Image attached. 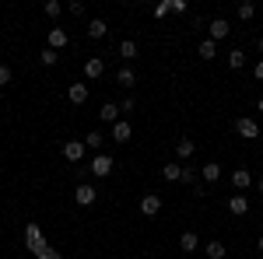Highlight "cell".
<instances>
[{
    "instance_id": "1",
    "label": "cell",
    "mask_w": 263,
    "mask_h": 259,
    "mask_svg": "<svg viewBox=\"0 0 263 259\" xmlns=\"http://www.w3.org/2000/svg\"><path fill=\"white\" fill-rule=\"evenodd\" d=\"M25 245L39 256L42 249H46V235H42V228L39 224H25Z\"/></svg>"
},
{
    "instance_id": "40",
    "label": "cell",
    "mask_w": 263,
    "mask_h": 259,
    "mask_svg": "<svg viewBox=\"0 0 263 259\" xmlns=\"http://www.w3.org/2000/svg\"><path fill=\"white\" fill-rule=\"evenodd\" d=\"M0 67H4V60H0Z\"/></svg>"
},
{
    "instance_id": "18",
    "label": "cell",
    "mask_w": 263,
    "mask_h": 259,
    "mask_svg": "<svg viewBox=\"0 0 263 259\" xmlns=\"http://www.w3.org/2000/svg\"><path fill=\"white\" fill-rule=\"evenodd\" d=\"M162 175H165V182H182L179 161H168V165H162Z\"/></svg>"
},
{
    "instance_id": "11",
    "label": "cell",
    "mask_w": 263,
    "mask_h": 259,
    "mask_svg": "<svg viewBox=\"0 0 263 259\" xmlns=\"http://www.w3.org/2000/svg\"><path fill=\"white\" fill-rule=\"evenodd\" d=\"M176 154H179V161H190L193 154H197V144L186 140V137H179V140H176Z\"/></svg>"
},
{
    "instance_id": "26",
    "label": "cell",
    "mask_w": 263,
    "mask_h": 259,
    "mask_svg": "<svg viewBox=\"0 0 263 259\" xmlns=\"http://www.w3.org/2000/svg\"><path fill=\"white\" fill-rule=\"evenodd\" d=\"M214 53H218V46H214L211 39H203V42H200V56H203L207 63H211V60H214Z\"/></svg>"
},
{
    "instance_id": "14",
    "label": "cell",
    "mask_w": 263,
    "mask_h": 259,
    "mask_svg": "<svg viewBox=\"0 0 263 259\" xmlns=\"http://www.w3.org/2000/svg\"><path fill=\"white\" fill-rule=\"evenodd\" d=\"M102 74H105V63L99 60V56H91V60L84 63V77H91V81H99Z\"/></svg>"
},
{
    "instance_id": "15",
    "label": "cell",
    "mask_w": 263,
    "mask_h": 259,
    "mask_svg": "<svg viewBox=\"0 0 263 259\" xmlns=\"http://www.w3.org/2000/svg\"><path fill=\"white\" fill-rule=\"evenodd\" d=\"M130 133H134V130H130V123H126V119L112 123V140H116V144H126V140H130Z\"/></svg>"
},
{
    "instance_id": "33",
    "label": "cell",
    "mask_w": 263,
    "mask_h": 259,
    "mask_svg": "<svg viewBox=\"0 0 263 259\" xmlns=\"http://www.w3.org/2000/svg\"><path fill=\"white\" fill-rule=\"evenodd\" d=\"M0 84H11V67H7V63L0 67Z\"/></svg>"
},
{
    "instance_id": "19",
    "label": "cell",
    "mask_w": 263,
    "mask_h": 259,
    "mask_svg": "<svg viewBox=\"0 0 263 259\" xmlns=\"http://www.w3.org/2000/svg\"><path fill=\"white\" fill-rule=\"evenodd\" d=\"M99 116L105 123H120V105H116V102H105V105L99 109Z\"/></svg>"
},
{
    "instance_id": "6",
    "label": "cell",
    "mask_w": 263,
    "mask_h": 259,
    "mask_svg": "<svg viewBox=\"0 0 263 259\" xmlns=\"http://www.w3.org/2000/svg\"><path fill=\"white\" fill-rule=\"evenodd\" d=\"M253 186V175H249V168H235L232 172V193H246Z\"/></svg>"
},
{
    "instance_id": "37",
    "label": "cell",
    "mask_w": 263,
    "mask_h": 259,
    "mask_svg": "<svg viewBox=\"0 0 263 259\" xmlns=\"http://www.w3.org/2000/svg\"><path fill=\"white\" fill-rule=\"evenodd\" d=\"M256 49H260V53H263V35H260V39H256Z\"/></svg>"
},
{
    "instance_id": "38",
    "label": "cell",
    "mask_w": 263,
    "mask_h": 259,
    "mask_svg": "<svg viewBox=\"0 0 263 259\" xmlns=\"http://www.w3.org/2000/svg\"><path fill=\"white\" fill-rule=\"evenodd\" d=\"M256 109H260V112H263V98H260V102H256Z\"/></svg>"
},
{
    "instance_id": "22",
    "label": "cell",
    "mask_w": 263,
    "mask_h": 259,
    "mask_svg": "<svg viewBox=\"0 0 263 259\" xmlns=\"http://www.w3.org/2000/svg\"><path fill=\"white\" fill-rule=\"evenodd\" d=\"M228 67H232V70H242L246 67V53L242 49H232V53H228Z\"/></svg>"
},
{
    "instance_id": "12",
    "label": "cell",
    "mask_w": 263,
    "mask_h": 259,
    "mask_svg": "<svg viewBox=\"0 0 263 259\" xmlns=\"http://www.w3.org/2000/svg\"><path fill=\"white\" fill-rule=\"evenodd\" d=\"M67 42H70V35L63 32V28H49V49H67Z\"/></svg>"
},
{
    "instance_id": "9",
    "label": "cell",
    "mask_w": 263,
    "mask_h": 259,
    "mask_svg": "<svg viewBox=\"0 0 263 259\" xmlns=\"http://www.w3.org/2000/svg\"><path fill=\"white\" fill-rule=\"evenodd\" d=\"M207 32H211V42H218V39H224V35L232 32V25H228V18H214Z\"/></svg>"
},
{
    "instance_id": "32",
    "label": "cell",
    "mask_w": 263,
    "mask_h": 259,
    "mask_svg": "<svg viewBox=\"0 0 263 259\" xmlns=\"http://www.w3.org/2000/svg\"><path fill=\"white\" fill-rule=\"evenodd\" d=\"M70 14H78V18L84 14V4H81V0H70Z\"/></svg>"
},
{
    "instance_id": "16",
    "label": "cell",
    "mask_w": 263,
    "mask_h": 259,
    "mask_svg": "<svg viewBox=\"0 0 263 259\" xmlns=\"http://www.w3.org/2000/svg\"><path fill=\"white\" fill-rule=\"evenodd\" d=\"M105 32H109V25H105L102 18L88 21V39H105Z\"/></svg>"
},
{
    "instance_id": "8",
    "label": "cell",
    "mask_w": 263,
    "mask_h": 259,
    "mask_svg": "<svg viewBox=\"0 0 263 259\" xmlns=\"http://www.w3.org/2000/svg\"><path fill=\"white\" fill-rule=\"evenodd\" d=\"M162 210V196L158 193H147V196H141V214L144 217H155Z\"/></svg>"
},
{
    "instance_id": "28",
    "label": "cell",
    "mask_w": 263,
    "mask_h": 259,
    "mask_svg": "<svg viewBox=\"0 0 263 259\" xmlns=\"http://www.w3.org/2000/svg\"><path fill=\"white\" fill-rule=\"evenodd\" d=\"M253 14H256V7H253L249 0H246V4H239V18H242V21H249Z\"/></svg>"
},
{
    "instance_id": "21",
    "label": "cell",
    "mask_w": 263,
    "mask_h": 259,
    "mask_svg": "<svg viewBox=\"0 0 263 259\" xmlns=\"http://www.w3.org/2000/svg\"><path fill=\"white\" fill-rule=\"evenodd\" d=\"M120 56H123V60H134V56H137V42H134V39H123L120 42Z\"/></svg>"
},
{
    "instance_id": "10",
    "label": "cell",
    "mask_w": 263,
    "mask_h": 259,
    "mask_svg": "<svg viewBox=\"0 0 263 259\" xmlns=\"http://www.w3.org/2000/svg\"><path fill=\"white\" fill-rule=\"evenodd\" d=\"M67 98H70V105H84L88 102V84H70L67 88Z\"/></svg>"
},
{
    "instance_id": "2",
    "label": "cell",
    "mask_w": 263,
    "mask_h": 259,
    "mask_svg": "<svg viewBox=\"0 0 263 259\" xmlns=\"http://www.w3.org/2000/svg\"><path fill=\"white\" fill-rule=\"evenodd\" d=\"M88 172H91L95 179H105V175L112 172V158H109V154H95L91 165H88Z\"/></svg>"
},
{
    "instance_id": "30",
    "label": "cell",
    "mask_w": 263,
    "mask_h": 259,
    "mask_svg": "<svg viewBox=\"0 0 263 259\" xmlns=\"http://www.w3.org/2000/svg\"><path fill=\"white\" fill-rule=\"evenodd\" d=\"M168 11H172V4H168V0H165V4H158V7H155V18H165V14H168Z\"/></svg>"
},
{
    "instance_id": "27",
    "label": "cell",
    "mask_w": 263,
    "mask_h": 259,
    "mask_svg": "<svg viewBox=\"0 0 263 259\" xmlns=\"http://www.w3.org/2000/svg\"><path fill=\"white\" fill-rule=\"evenodd\" d=\"M182 182H190V186H200V172H193V168H182Z\"/></svg>"
},
{
    "instance_id": "41",
    "label": "cell",
    "mask_w": 263,
    "mask_h": 259,
    "mask_svg": "<svg viewBox=\"0 0 263 259\" xmlns=\"http://www.w3.org/2000/svg\"><path fill=\"white\" fill-rule=\"evenodd\" d=\"M186 259H193V256H186Z\"/></svg>"
},
{
    "instance_id": "29",
    "label": "cell",
    "mask_w": 263,
    "mask_h": 259,
    "mask_svg": "<svg viewBox=\"0 0 263 259\" xmlns=\"http://www.w3.org/2000/svg\"><path fill=\"white\" fill-rule=\"evenodd\" d=\"M60 11H63V4H60V0H49V4H46V14H49V18H57Z\"/></svg>"
},
{
    "instance_id": "24",
    "label": "cell",
    "mask_w": 263,
    "mask_h": 259,
    "mask_svg": "<svg viewBox=\"0 0 263 259\" xmlns=\"http://www.w3.org/2000/svg\"><path fill=\"white\" fill-rule=\"evenodd\" d=\"M228 252H224L221 242H207V259H224Z\"/></svg>"
},
{
    "instance_id": "35",
    "label": "cell",
    "mask_w": 263,
    "mask_h": 259,
    "mask_svg": "<svg viewBox=\"0 0 263 259\" xmlns=\"http://www.w3.org/2000/svg\"><path fill=\"white\" fill-rule=\"evenodd\" d=\"M253 77H256V81H263V60L256 63V67H253Z\"/></svg>"
},
{
    "instance_id": "7",
    "label": "cell",
    "mask_w": 263,
    "mask_h": 259,
    "mask_svg": "<svg viewBox=\"0 0 263 259\" xmlns=\"http://www.w3.org/2000/svg\"><path fill=\"white\" fill-rule=\"evenodd\" d=\"M95 196H99V193H95V186H91V182H81V186L74 189V200H78V207H91V203H95Z\"/></svg>"
},
{
    "instance_id": "39",
    "label": "cell",
    "mask_w": 263,
    "mask_h": 259,
    "mask_svg": "<svg viewBox=\"0 0 263 259\" xmlns=\"http://www.w3.org/2000/svg\"><path fill=\"white\" fill-rule=\"evenodd\" d=\"M260 252H263V235H260Z\"/></svg>"
},
{
    "instance_id": "25",
    "label": "cell",
    "mask_w": 263,
    "mask_h": 259,
    "mask_svg": "<svg viewBox=\"0 0 263 259\" xmlns=\"http://www.w3.org/2000/svg\"><path fill=\"white\" fill-rule=\"evenodd\" d=\"M102 144H105V137H102L99 130H91V133H88V137H84V147H91V151H99Z\"/></svg>"
},
{
    "instance_id": "23",
    "label": "cell",
    "mask_w": 263,
    "mask_h": 259,
    "mask_svg": "<svg viewBox=\"0 0 263 259\" xmlns=\"http://www.w3.org/2000/svg\"><path fill=\"white\" fill-rule=\"evenodd\" d=\"M39 60L46 63V67H57V63H60V53H57V49H49V46H46V49H42V53H39Z\"/></svg>"
},
{
    "instance_id": "13",
    "label": "cell",
    "mask_w": 263,
    "mask_h": 259,
    "mask_svg": "<svg viewBox=\"0 0 263 259\" xmlns=\"http://www.w3.org/2000/svg\"><path fill=\"white\" fill-rule=\"evenodd\" d=\"M218 179H221V165L218 161H207L200 168V182H218Z\"/></svg>"
},
{
    "instance_id": "20",
    "label": "cell",
    "mask_w": 263,
    "mask_h": 259,
    "mask_svg": "<svg viewBox=\"0 0 263 259\" xmlns=\"http://www.w3.org/2000/svg\"><path fill=\"white\" fill-rule=\"evenodd\" d=\"M116 84H123V88H134V84H137V74H134L130 67H120V74H116Z\"/></svg>"
},
{
    "instance_id": "5",
    "label": "cell",
    "mask_w": 263,
    "mask_h": 259,
    "mask_svg": "<svg viewBox=\"0 0 263 259\" xmlns=\"http://www.w3.org/2000/svg\"><path fill=\"white\" fill-rule=\"evenodd\" d=\"M228 214L246 217V214H249V196H242V193H232V196H228Z\"/></svg>"
},
{
    "instance_id": "36",
    "label": "cell",
    "mask_w": 263,
    "mask_h": 259,
    "mask_svg": "<svg viewBox=\"0 0 263 259\" xmlns=\"http://www.w3.org/2000/svg\"><path fill=\"white\" fill-rule=\"evenodd\" d=\"M256 193H260V196H263V179H260V182H256Z\"/></svg>"
},
{
    "instance_id": "34",
    "label": "cell",
    "mask_w": 263,
    "mask_h": 259,
    "mask_svg": "<svg viewBox=\"0 0 263 259\" xmlns=\"http://www.w3.org/2000/svg\"><path fill=\"white\" fill-rule=\"evenodd\" d=\"M168 4H172V11H176V14H182V11H186V0H168Z\"/></svg>"
},
{
    "instance_id": "17",
    "label": "cell",
    "mask_w": 263,
    "mask_h": 259,
    "mask_svg": "<svg viewBox=\"0 0 263 259\" xmlns=\"http://www.w3.org/2000/svg\"><path fill=\"white\" fill-rule=\"evenodd\" d=\"M197 245H200L197 231H182V235H179V249H182V252H197Z\"/></svg>"
},
{
    "instance_id": "4",
    "label": "cell",
    "mask_w": 263,
    "mask_h": 259,
    "mask_svg": "<svg viewBox=\"0 0 263 259\" xmlns=\"http://www.w3.org/2000/svg\"><path fill=\"white\" fill-rule=\"evenodd\" d=\"M84 151H88L84 140H67V144H63V158L70 161V165H78V161L84 158Z\"/></svg>"
},
{
    "instance_id": "31",
    "label": "cell",
    "mask_w": 263,
    "mask_h": 259,
    "mask_svg": "<svg viewBox=\"0 0 263 259\" xmlns=\"http://www.w3.org/2000/svg\"><path fill=\"white\" fill-rule=\"evenodd\" d=\"M39 259H60V252H57V249H49V245H46V249H42V252H39Z\"/></svg>"
},
{
    "instance_id": "3",
    "label": "cell",
    "mask_w": 263,
    "mask_h": 259,
    "mask_svg": "<svg viewBox=\"0 0 263 259\" xmlns=\"http://www.w3.org/2000/svg\"><path fill=\"white\" fill-rule=\"evenodd\" d=\"M235 133L246 137V140H256V137H260V126H256V119L242 116V119H235Z\"/></svg>"
}]
</instances>
